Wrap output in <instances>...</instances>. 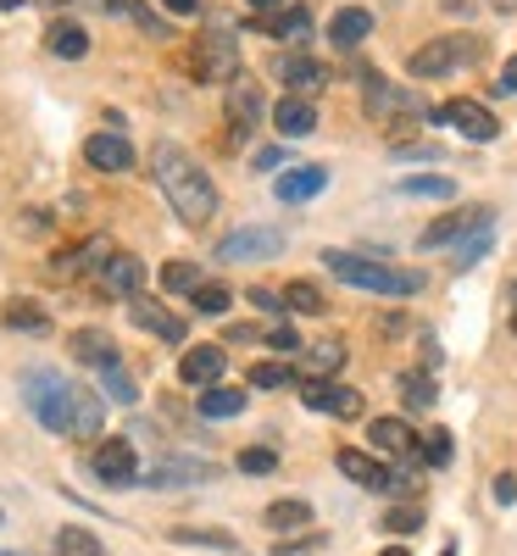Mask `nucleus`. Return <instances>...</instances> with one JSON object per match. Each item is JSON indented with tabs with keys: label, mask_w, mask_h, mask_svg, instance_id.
<instances>
[{
	"label": "nucleus",
	"mask_w": 517,
	"mask_h": 556,
	"mask_svg": "<svg viewBox=\"0 0 517 556\" xmlns=\"http://www.w3.org/2000/svg\"><path fill=\"white\" fill-rule=\"evenodd\" d=\"M384 556H412V551H401V545H395V551H384Z\"/></svg>",
	"instance_id": "57"
},
{
	"label": "nucleus",
	"mask_w": 517,
	"mask_h": 556,
	"mask_svg": "<svg viewBox=\"0 0 517 556\" xmlns=\"http://www.w3.org/2000/svg\"><path fill=\"white\" fill-rule=\"evenodd\" d=\"M335 462H340V473H345V479H356L362 490H379V495H401V490H412V479H406V473H390L384 462H379V456H367V451H351V445H345Z\"/></svg>",
	"instance_id": "10"
},
{
	"label": "nucleus",
	"mask_w": 517,
	"mask_h": 556,
	"mask_svg": "<svg viewBox=\"0 0 517 556\" xmlns=\"http://www.w3.org/2000/svg\"><path fill=\"white\" fill-rule=\"evenodd\" d=\"M251 390H295V367L290 362H256L251 367Z\"/></svg>",
	"instance_id": "35"
},
{
	"label": "nucleus",
	"mask_w": 517,
	"mask_h": 556,
	"mask_svg": "<svg viewBox=\"0 0 517 556\" xmlns=\"http://www.w3.org/2000/svg\"><path fill=\"white\" fill-rule=\"evenodd\" d=\"M384 529H390V534H417V529H423V506H412V501H406V506H390Z\"/></svg>",
	"instance_id": "43"
},
{
	"label": "nucleus",
	"mask_w": 517,
	"mask_h": 556,
	"mask_svg": "<svg viewBox=\"0 0 517 556\" xmlns=\"http://www.w3.org/2000/svg\"><path fill=\"white\" fill-rule=\"evenodd\" d=\"M328 273L340 278L351 290H367V295H384V301H406V295H423L429 290V278L417 267H390L379 256H356V251H323Z\"/></svg>",
	"instance_id": "3"
},
{
	"label": "nucleus",
	"mask_w": 517,
	"mask_h": 556,
	"mask_svg": "<svg viewBox=\"0 0 517 556\" xmlns=\"http://www.w3.org/2000/svg\"><path fill=\"white\" fill-rule=\"evenodd\" d=\"M490 245H495V228H479V235H467L462 245H456V273H467V267H474V262H484L490 256Z\"/></svg>",
	"instance_id": "40"
},
{
	"label": "nucleus",
	"mask_w": 517,
	"mask_h": 556,
	"mask_svg": "<svg viewBox=\"0 0 517 556\" xmlns=\"http://www.w3.org/2000/svg\"><path fill=\"white\" fill-rule=\"evenodd\" d=\"M306 367H312L317 379L340 374V367H345V345H340V340H323V345H312V351H306Z\"/></svg>",
	"instance_id": "38"
},
{
	"label": "nucleus",
	"mask_w": 517,
	"mask_h": 556,
	"mask_svg": "<svg viewBox=\"0 0 517 556\" xmlns=\"http://www.w3.org/2000/svg\"><path fill=\"white\" fill-rule=\"evenodd\" d=\"M89 468H96L101 484L123 490V484H139V456H134V440H101L96 456H89Z\"/></svg>",
	"instance_id": "12"
},
{
	"label": "nucleus",
	"mask_w": 517,
	"mask_h": 556,
	"mask_svg": "<svg viewBox=\"0 0 517 556\" xmlns=\"http://www.w3.org/2000/svg\"><path fill=\"white\" fill-rule=\"evenodd\" d=\"M151 178L162 184V195L178 212V223L206 228L217 217V184L206 178V167L184 151L178 139H156V146H151Z\"/></svg>",
	"instance_id": "2"
},
{
	"label": "nucleus",
	"mask_w": 517,
	"mask_h": 556,
	"mask_svg": "<svg viewBox=\"0 0 517 556\" xmlns=\"http://www.w3.org/2000/svg\"><path fill=\"white\" fill-rule=\"evenodd\" d=\"M190 301H196V312H201V317H223V312H228V301H234V295H228V290H223V285H212V278H206V285H201V290H196V295H190Z\"/></svg>",
	"instance_id": "41"
},
{
	"label": "nucleus",
	"mask_w": 517,
	"mask_h": 556,
	"mask_svg": "<svg viewBox=\"0 0 517 556\" xmlns=\"http://www.w3.org/2000/svg\"><path fill=\"white\" fill-rule=\"evenodd\" d=\"M285 306H290V312H301V317H323V312H328L323 290H317V285H306V278H295V285L285 290Z\"/></svg>",
	"instance_id": "36"
},
{
	"label": "nucleus",
	"mask_w": 517,
	"mask_h": 556,
	"mask_svg": "<svg viewBox=\"0 0 517 556\" xmlns=\"http://www.w3.org/2000/svg\"><path fill=\"white\" fill-rule=\"evenodd\" d=\"M212 479H217V468L201 462V456H162V462H151V473L139 484H151V490H190V484H212Z\"/></svg>",
	"instance_id": "11"
},
{
	"label": "nucleus",
	"mask_w": 517,
	"mask_h": 556,
	"mask_svg": "<svg viewBox=\"0 0 517 556\" xmlns=\"http://www.w3.org/2000/svg\"><path fill=\"white\" fill-rule=\"evenodd\" d=\"M501 89H506V96H517V56L501 67Z\"/></svg>",
	"instance_id": "52"
},
{
	"label": "nucleus",
	"mask_w": 517,
	"mask_h": 556,
	"mask_svg": "<svg viewBox=\"0 0 517 556\" xmlns=\"http://www.w3.org/2000/svg\"><path fill=\"white\" fill-rule=\"evenodd\" d=\"M56 556H106V545L89 534V529H78V523H67L62 534H56Z\"/></svg>",
	"instance_id": "34"
},
{
	"label": "nucleus",
	"mask_w": 517,
	"mask_h": 556,
	"mask_svg": "<svg viewBox=\"0 0 517 556\" xmlns=\"http://www.w3.org/2000/svg\"><path fill=\"white\" fill-rule=\"evenodd\" d=\"M273 256H285V228L267 223H245L217 240V262H273Z\"/></svg>",
	"instance_id": "7"
},
{
	"label": "nucleus",
	"mask_w": 517,
	"mask_h": 556,
	"mask_svg": "<svg viewBox=\"0 0 517 556\" xmlns=\"http://www.w3.org/2000/svg\"><path fill=\"white\" fill-rule=\"evenodd\" d=\"M495 501H501V506L517 501V473H501V479H495Z\"/></svg>",
	"instance_id": "48"
},
{
	"label": "nucleus",
	"mask_w": 517,
	"mask_h": 556,
	"mask_svg": "<svg viewBox=\"0 0 517 556\" xmlns=\"http://www.w3.org/2000/svg\"><path fill=\"white\" fill-rule=\"evenodd\" d=\"M23 401H28V412L39 417L45 429L67 434V440H89V434H101V424H106V401L96 390L62 379L56 367H28L23 374Z\"/></svg>",
	"instance_id": "1"
},
{
	"label": "nucleus",
	"mask_w": 517,
	"mask_h": 556,
	"mask_svg": "<svg viewBox=\"0 0 517 556\" xmlns=\"http://www.w3.org/2000/svg\"><path fill=\"white\" fill-rule=\"evenodd\" d=\"M173 540H178V545H212V551H234V534H223V529H173Z\"/></svg>",
	"instance_id": "42"
},
{
	"label": "nucleus",
	"mask_w": 517,
	"mask_h": 556,
	"mask_svg": "<svg viewBox=\"0 0 517 556\" xmlns=\"http://www.w3.org/2000/svg\"><path fill=\"white\" fill-rule=\"evenodd\" d=\"M401 395H406V406H412V412H429V406L440 401V390H434V379H429V374H401Z\"/></svg>",
	"instance_id": "37"
},
{
	"label": "nucleus",
	"mask_w": 517,
	"mask_h": 556,
	"mask_svg": "<svg viewBox=\"0 0 517 556\" xmlns=\"http://www.w3.org/2000/svg\"><path fill=\"white\" fill-rule=\"evenodd\" d=\"M262 112H267V101H262V89H256V78H234L228 84V139L234 146H240V139L262 123Z\"/></svg>",
	"instance_id": "13"
},
{
	"label": "nucleus",
	"mask_w": 517,
	"mask_h": 556,
	"mask_svg": "<svg viewBox=\"0 0 517 556\" xmlns=\"http://www.w3.org/2000/svg\"><path fill=\"white\" fill-rule=\"evenodd\" d=\"M273 73L290 84V96H301V101H312L317 89L328 84V67L317 62V56H306V51H295V56H278L273 62Z\"/></svg>",
	"instance_id": "18"
},
{
	"label": "nucleus",
	"mask_w": 517,
	"mask_h": 556,
	"mask_svg": "<svg viewBox=\"0 0 517 556\" xmlns=\"http://www.w3.org/2000/svg\"><path fill=\"white\" fill-rule=\"evenodd\" d=\"M101 290H106V295H123V301H134L139 290H146V262H139V256H128V251H117V256L101 267Z\"/></svg>",
	"instance_id": "22"
},
{
	"label": "nucleus",
	"mask_w": 517,
	"mask_h": 556,
	"mask_svg": "<svg viewBox=\"0 0 517 556\" xmlns=\"http://www.w3.org/2000/svg\"><path fill=\"white\" fill-rule=\"evenodd\" d=\"M273 468H278V456L267 445H245L240 451V473H273Z\"/></svg>",
	"instance_id": "44"
},
{
	"label": "nucleus",
	"mask_w": 517,
	"mask_h": 556,
	"mask_svg": "<svg viewBox=\"0 0 517 556\" xmlns=\"http://www.w3.org/2000/svg\"><path fill=\"white\" fill-rule=\"evenodd\" d=\"M301 401H306L312 412H323V417H362V390H345V384H335V379L301 384Z\"/></svg>",
	"instance_id": "14"
},
{
	"label": "nucleus",
	"mask_w": 517,
	"mask_h": 556,
	"mask_svg": "<svg viewBox=\"0 0 517 556\" xmlns=\"http://www.w3.org/2000/svg\"><path fill=\"white\" fill-rule=\"evenodd\" d=\"M117 251H112V240L106 235H96V240H84V245H73V251H62L51 267L62 273V278H84V273H101L106 262H112Z\"/></svg>",
	"instance_id": "20"
},
{
	"label": "nucleus",
	"mask_w": 517,
	"mask_h": 556,
	"mask_svg": "<svg viewBox=\"0 0 517 556\" xmlns=\"http://www.w3.org/2000/svg\"><path fill=\"white\" fill-rule=\"evenodd\" d=\"M362 106H367L373 123L390 128V134H395V128H423V117H434L429 101H423L417 89H406V84H384V78H367Z\"/></svg>",
	"instance_id": "4"
},
{
	"label": "nucleus",
	"mask_w": 517,
	"mask_h": 556,
	"mask_svg": "<svg viewBox=\"0 0 517 556\" xmlns=\"http://www.w3.org/2000/svg\"><path fill=\"white\" fill-rule=\"evenodd\" d=\"M190 73L196 84H234L240 78V45H234L228 28H206L190 45Z\"/></svg>",
	"instance_id": "6"
},
{
	"label": "nucleus",
	"mask_w": 517,
	"mask_h": 556,
	"mask_svg": "<svg viewBox=\"0 0 517 556\" xmlns=\"http://www.w3.org/2000/svg\"><path fill=\"white\" fill-rule=\"evenodd\" d=\"M45 51L62 56V62H78V56H89V34L78 23H51L45 28Z\"/></svg>",
	"instance_id": "28"
},
{
	"label": "nucleus",
	"mask_w": 517,
	"mask_h": 556,
	"mask_svg": "<svg viewBox=\"0 0 517 556\" xmlns=\"http://www.w3.org/2000/svg\"><path fill=\"white\" fill-rule=\"evenodd\" d=\"M273 167H285V151H278V146L256 151V173H273Z\"/></svg>",
	"instance_id": "49"
},
{
	"label": "nucleus",
	"mask_w": 517,
	"mask_h": 556,
	"mask_svg": "<svg viewBox=\"0 0 517 556\" xmlns=\"http://www.w3.org/2000/svg\"><path fill=\"white\" fill-rule=\"evenodd\" d=\"M251 306H262V312H290L285 295H273V290H251Z\"/></svg>",
	"instance_id": "47"
},
{
	"label": "nucleus",
	"mask_w": 517,
	"mask_h": 556,
	"mask_svg": "<svg viewBox=\"0 0 517 556\" xmlns=\"http://www.w3.org/2000/svg\"><path fill=\"white\" fill-rule=\"evenodd\" d=\"M251 17H273V12H285V0H245Z\"/></svg>",
	"instance_id": "51"
},
{
	"label": "nucleus",
	"mask_w": 517,
	"mask_h": 556,
	"mask_svg": "<svg viewBox=\"0 0 517 556\" xmlns=\"http://www.w3.org/2000/svg\"><path fill=\"white\" fill-rule=\"evenodd\" d=\"M7 323L23 329V334H45V329H51V317H45L34 301H7Z\"/></svg>",
	"instance_id": "39"
},
{
	"label": "nucleus",
	"mask_w": 517,
	"mask_h": 556,
	"mask_svg": "<svg viewBox=\"0 0 517 556\" xmlns=\"http://www.w3.org/2000/svg\"><path fill=\"white\" fill-rule=\"evenodd\" d=\"M323 190H328V167H317V162L278 173V184H273V195L285 201V206H301V201H312V195H323Z\"/></svg>",
	"instance_id": "19"
},
{
	"label": "nucleus",
	"mask_w": 517,
	"mask_h": 556,
	"mask_svg": "<svg viewBox=\"0 0 517 556\" xmlns=\"http://www.w3.org/2000/svg\"><path fill=\"white\" fill-rule=\"evenodd\" d=\"M34 7H67V0H34Z\"/></svg>",
	"instance_id": "56"
},
{
	"label": "nucleus",
	"mask_w": 517,
	"mask_h": 556,
	"mask_svg": "<svg viewBox=\"0 0 517 556\" xmlns=\"http://www.w3.org/2000/svg\"><path fill=\"white\" fill-rule=\"evenodd\" d=\"M23 7V0H0V12H17Z\"/></svg>",
	"instance_id": "54"
},
{
	"label": "nucleus",
	"mask_w": 517,
	"mask_h": 556,
	"mask_svg": "<svg viewBox=\"0 0 517 556\" xmlns=\"http://www.w3.org/2000/svg\"><path fill=\"white\" fill-rule=\"evenodd\" d=\"M256 28H262L267 39L295 45V51L312 39V17H306V7H285V12H273V17H256Z\"/></svg>",
	"instance_id": "23"
},
{
	"label": "nucleus",
	"mask_w": 517,
	"mask_h": 556,
	"mask_svg": "<svg viewBox=\"0 0 517 556\" xmlns=\"http://www.w3.org/2000/svg\"><path fill=\"white\" fill-rule=\"evenodd\" d=\"M73 356H78L84 367H96V374H101V367H112V362H123L117 345H112L101 329H78V334H73Z\"/></svg>",
	"instance_id": "27"
},
{
	"label": "nucleus",
	"mask_w": 517,
	"mask_h": 556,
	"mask_svg": "<svg viewBox=\"0 0 517 556\" xmlns=\"http://www.w3.org/2000/svg\"><path fill=\"white\" fill-rule=\"evenodd\" d=\"M512 334H517V285H512Z\"/></svg>",
	"instance_id": "53"
},
{
	"label": "nucleus",
	"mask_w": 517,
	"mask_h": 556,
	"mask_svg": "<svg viewBox=\"0 0 517 556\" xmlns=\"http://www.w3.org/2000/svg\"><path fill=\"white\" fill-rule=\"evenodd\" d=\"M84 162L96 167V173H128V167H134V146H128L117 128L89 134V139H84Z\"/></svg>",
	"instance_id": "16"
},
{
	"label": "nucleus",
	"mask_w": 517,
	"mask_h": 556,
	"mask_svg": "<svg viewBox=\"0 0 517 556\" xmlns=\"http://www.w3.org/2000/svg\"><path fill=\"white\" fill-rule=\"evenodd\" d=\"M395 190L412 195V201H451L456 195V178H445V173H412V178L395 184Z\"/></svg>",
	"instance_id": "30"
},
{
	"label": "nucleus",
	"mask_w": 517,
	"mask_h": 556,
	"mask_svg": "<svg viewBox=\"0 0 517 556\" xmlns=\"http://www.w3.org/2000/svg\"><path fill=\"white\" fill-rule=\"evenodd\" d=\"M423 456H429L434 468H445V462H451V429H434L429 440H423Z\"/></svg>",
	"instance_id": "45"
},
{
	"label": "nucleus",
	"mask_w": 517,
	"mask_h": 556,
	"mask_svg": "<svg viewBox=\"0 0 517 556\" xmlns=\"http://www.w3.org/2000/svg\"><path fill=\"white\" fill-rule=\"evenodd\" d=\"M367 34H373V12H367V7H340L335 23H328V39H335L340 51H356Z\"/></svg>",
	"instance_id": "24"
},
{
	"label": "nucleus",
	"mask_w": 517,
	"mask_h": 556,
	"mask_svg": "<svg viewBox=\"0 0 517 556\" xmlns=\"http://www.w3.org/2000/svg\"><path fill=\"white\" fill-rule=\"evenodd\" d=\"M429 123H451L456 134H467L474 146H490V139L501 134V123H495V112L484 106V101H467V96H456V101H445Z\"/></svg>",
	"instance_id": "9"
},
{
	"label": "nucleus",
	"mask_w": 517,
	"mask_h": 556,
	"mask_svg": "<svg viewBox=\"0 0 517 556\" xmlns=\"http://www.w3.org/2000/svg\"><path fill=\"white\" fill-rule=\"evenodd\" d=\"M479 228H495V212H490V206H462V212H445V217H434V223L417 235V245H423V251L462 245L467 235H479Z\"/></svg>",
	"instance_id": "8"
},
{
	"label": "nucleus",
	"mask_w": 517,
	"mask_h": 556,
	"mask_svg": "<svg viewBox=\"0 0 517 556\" xmlns=\"http://www.w3.org/2000/svg\"><path fill=\"white\" fill-rule=\"evenodd\" d=\"M240 412H245V390H223V384L201 390V417H240Z\"/></svg>",
	"instance_id": "32"
},
{
	"label": "nucleus",
	"mask_w": 517,
	"mask_h": 556,
	"mask_svg": "<svg viewBox=\"0 0 517 556\" xmlns=\"http://www.w3.org/2000/svg\"><path fill=\"white\" fill-rule=\"evenodd\" d=\"M262 523H267L273 534H301V529L312 523V501H273L267 513H262Z\"/></svg>",
	"instance_id": "29"
},
{
	"label": "nucleus",
	"mask_w": 517,
	"mask_h": 556,
	"mask_svg": "<svg viewBox=\"0 0 517 556\" xmlns=\"http://www.w3.org/2000/svg\"><path fill=\"white\" fill-rule=\"evenodd\" d=\"M440 556H456V540H445V545H440Z\"/></svg>",
	"instance_id": "55"
},
{
	"label": "nucleus",
	"mask_w": 517,
	"mask_h": 556,
	"mask_svg": "<svg viewBox=\"0 0 517 556\" xmlns=\"http://www.w3.org/2000/svg\"><path fill=\"white\" fill-rule=\"evenodd\" d=\"M101 390H106V401H117V406H134V401H139V384H134V374H128L123 362L101 367Z\"/></svg>",
	"instance_id": "31"
},
{
	"label": "nucleus",
	"mask_w": 517,
	"mask_h": 556,
	"mask_svg": "<svg viewBox=\"0 0 517 556\" xmlns=\"http://www.w3.org/2000/svg\"><path fill=\"white\" fill-rule=\"evenodd\" d=\"M0 556H28V551H0Z\"/></svg>",
	"instance_id": "58"
},
{
	"label": "nucleus",
	"mask_w": 517,
	"mask_h": 556,
	"mask_svg": "<svg viewBox=\"0 0 517 556\" xmlns=\"http://www.w3.org/2000/svg\"><path fill=\"white\" fill-rule=\"evenodd\" d=\"M479 56H484V39L479 34H440V39L423 45V51H412L406 73L412 78H451L456 67H474Z\"/></svg>",
	"instance_id": "5"
},
{
	"label": "nucleus",
	"mask_w": 517,
	"mask_h": 556,
	"mask_svg": "<svg viewBox=\"0 0 517 556\" xmlns=\"http://www.w3.org/2000/svg\"><path fill=\"white\" fill-rule=\"evenodd\" d=\"M201 285H206V278H201L196 262H167L162 267V290H173V295H196Z\"/></svg>",
	"instance_id": "33"
},
{
	"label": "nucleus",
	"mask_w": 517,
	"mask_h": 556,
	"mask_svg": "<svg viewBox=\"0 0 517 556\" xmlns=\"http://www.w3.org/2000/svg\"><path fill=\"white\" fill-rule=\"evenodd\" d=\"M223 367H228L223 345H190V351L178 356V379L190 384V390H212L223 379Z\"/></svg>",
	"instance_id": "17"
},
{
	"label": "nucleus",
	"mask_w": 517,
	"mask_h": 556,
	"mask_svg": "<svg viewBox=\"0 0 517 556\" xmlns=\"http://www.w3.org/2000/svg\"><path fill=\"white\" fill-rule=\"evenodd\" d=\"M267 345H273V351H285V356H290V351H301L306 340H301V334L290 329V323H273V329H267Z\"/></svg>",
	"instance_id": "46"
},
{
	"label": "nucleus",
	"mask_w": 517,
	"mask_h": 556,
	"mask_svg": "<svg viewBox=\"0 0 517 556\" xmlns=\"http://www.w3.org/2000/svg\"><path fill=\"white\" fill-rule=\"evenodd\" d=\"M162 7H167L173 17H196V12H201V0H162Z\"/></svg>",
	"instance_id": "50"
},
{
	"label": "nucleus",
	"mask_w": 517,
	"mask_h": 556,
	"mask_svg": "<svg viewBox=\"0 0 517 556\" xmlns=\"http://www.w3.org/2000/svg\"><path fill=\"white\" fill-rule=\"evenodd\" d=\"M373 451L379 456H395V462H423V440L412 434V424H401V417H373Z\"/></svg>",
	"instance_id": "15"
},
{
	"label": "nucleus",
	"mask_w": 517,
	"mask_h": 556,
	"mask_svg": "<svg viewBox=\"0 0 517 556\" xmlns=\"http://www.w3.org/2000/svg\"><path fill=\"white\" fill-rule=\"evenodd\" d=\"M273 128L285 134V139H306L312 128H317V112H312V101H301V96H285L273 106Z\"/></svg>",
	"instance_id": "25"
},
{
	"label": "nucleus",
	"mask_w": 517,
	"mask_h": 556,
	"mask_svg": "<svg viewBox=\"0 0 517 556\" xmlns=\"http://www.w3.org/2000/svg\"><path fill=\"white\" fill-rule=\"evenodd\" d=\"M101 12H112V17H123V23H134L139 34H151V39H167V23L146 7V0H101Z\"/></svg>",
	"instance_id": "26"
},
{
	"label": "nucleus",
	"mask_w": 517,
	"mask_h": 556,
	"mask_svg": "<svg viewBox=\"0 0 517 556\" xmlns=\"http://www.w3.org/2000/svg\"><path fill=\"white\" fill-rule=\"evenodd\" d=\"M128 317H134L146 334H156V340H167V345H184V317H173L167 306H156V301H146V295H134V301H128Z\"/></svg>",
	"instance_id": "21"
}]
</instances>
